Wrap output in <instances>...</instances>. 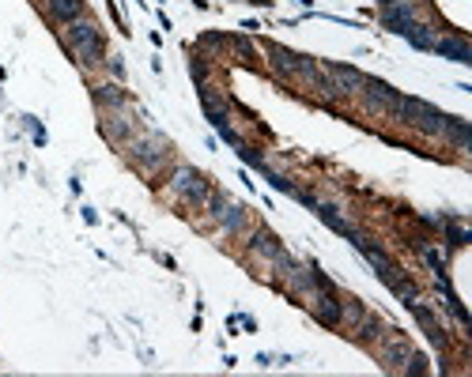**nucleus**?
I'll use <instances>...</instances> for the list:
<instances>
[{"mask_svg":"<svg viewBox=\"0 0 472 377\" xmlns=\"http://www.w3.org/2000/svg\"><path fill=\"white\" fill-rule=\"evenodd\" d=\"M68 31H64V45H68L72 53L80 57L83 68H95V64H103V31H98L91 20H72V23H64Z\"/></svg>","mask_w":472,"mask_h":377,"instance_id":"obj_1","label":"nucleus"},{"mask_svg":"<svg viewBox=\"0 0 472 377\" xmlns=\"http://www.w3.org/2000/svg\"><path fill=\"white\" fill-rule=\"evenodd\" d=\"M128 159H133V167L140 174H159L166 162H170V144H166V136L159 132H147L140 140H128Z\"/></svg>","mask_w":472,"mask_h":377,"instance_id":"obj_2","label":"nucleus"},{"mask_svg":"<svg viewBox=\"0 0 472 377\" xmlns=\"http://www.w3.org/2000/svg\"><path fill=\"white\" fill-rule=\"evenodd\" d=\"M393 117L401 125H415L420 132H427V136H442V128H446V121H450V117L438 114L434 106L420 102V98H404V95H401V102H397Z\"/></svg>","mask_w":472,"mask_h":377,"instance_id":"obj_3","label":"nucleus"},{"mask_svg":"<svg viewBox=\"0 0 472 377\" xmlns=\"http://www.w3.org/2000/svg\"><path fill=\"white\" fill-rule=\"evenodd\" d=\"M374 351H378V362H382L385 370H401V366L408 362V355H412V344L401 332H385L382 339H378Z\"/></svg>","mask_w":472,"mask_h":377,"instance_id":"obj_4","label":"nucleus"},{"mask_svg":"<svg viewBox=\"0 0 472 377\" xmlns=\"http://www.w3.org/2000/svg\"><path fill=\"white\" fill-rule=\"evenodd\" d=\"M314 317H318L325 328H340V325H344V309H340L337 287H332V291H314Z\"/></svg>","mask_w":472,"mask_h":377,"instance_id":"obj_5","label":"nucleus"},{"mask_svg":"<svg viewBox=\"0 0 472 377\" xmlns=\"http://www.w3.org/2000/svg\"><path fill=\"white\" fill-rule=\"evenodd\" d=\"M363 95H367V106L378 109V114H393L397 102H401V91H393L390 84H382V79H367Z\"/></svg>","mask_w":472,"mask_h":377,"instance_id":"obj_6","label":"nucleus"},{"mask_svg":"<svg viewBox=\"0 0 472 377\" xmlns=\"http://www.w3.org/2000/svg\"><path fill=\"white\" fill-rule=\"evenodd\" d=\"M325 72H329L332 87H337L340 95H351V91H363V84H367V76H363V72H355L351 64H337V61H329V64H325Z\"/></svg>","mask_w":472,"mask_h":377,"instance_id":"obj_7","label":"nucleus"},{"mask_svg":"<svg viewBox=\"0 0 472 377\" xmlns=\"http://www.w3.org/2000/svg\"><path fill=\"white\" fill-rule=\"evenodd\" d=\"M415 23V12L412 4H393V8H382V26L393 34H408V26Z\"/></svg>","mask_w":472,"mask_h":377,"instance_id":"obj_8","label":"nucleus"},{"mask_svg":"<svg viewBox=\"0 0 472 377\" xmlns=\"http://www.w3.org/2000/svg\"><path fill=\"white\" fill-rule=\"evenodd\" d=\"M442 61H453V64H472V45L465 38H442L431 45Z\"/></svg>","mask_w":472,"mask_h":377,"instance_id":"obj_9","label":"nucleus"},{"mask_svg":"<svg viewBox=\"0 0 472 377\" xmlns=\"http://www.w3.org/2000/svg\"><path fill=\"white\" fill-rule=\"evenodd\" d=\"M103 132H106V140H114V144H128V136H133V121H128L125 106L110 109V117L103 121Z\"/></svg>","mask_w":472,"mask_h":377,"instance_id":"obj_10","label":"nucleus"},{"mask_svg":"<svg viewBox=\"0 0 472 377\" xmlns=\"http://www.w3.org/2000/svg\"><path fill=\"white\" fill-rule=\"evenodd\" d=\"M404 306L412 309V317H415V321H420V325H423V332L431 336V344H434V347H446V332H442V328H438V321H434V314H431V309H423V306H420V302H415V298H412V302H404Z\"/></svg>","mask_w":472,"mask_h":377,"instance_id":"obj_11","label":"nucleus"},{"mask_svg":"<svg viewBox=\"0 0 472 377\" xmlns=\"http://www.w3.org/2000/svg\"><path fill=\"white\" fill-rule=\"evenodd\" d=\"M351 332H355L359 344H378V339L385 336V325H382V317H378V314H363L355 325H351Z\"/></svg>","mask_w":472,"mask_h":377,"instance_id":"obj_12","label":"nucleus"},{"mask_svg":"<svg viewBox=\"0 0 472 377\" xmlns=\"http://www.w3.org/2000/svg\"><path fill=\"white\" fill-rule=\"evenodd\" d=\"M249 249H253V253H261V256H268V261H272V256L280 253L283 245H280V238H276L272 231H265V226H257V231L249 234Z\"/></svg>","mask_w":472,"mask_h":377,"instance_id":"obj_13","label":"nucleus"},{"mask_svg":"<svg viewBox=\"0 0 472 377\" xmlns=\"http://www.w3.org/2000/svg\"><path fill=\"white\" fill-rule=\"evenodd\" d=\"M268 57H272V68L280 72V76H295V72H299V53L283 49V45H268Z\"/></svg>","mask_w":472,"mask_h":377,"instance_id":"obj_14","label":"nucleus"},{"mask_svg":"<svg viewBox=\"0 0 472 377\" xmlns=\"http://www.w3.org/2000/svg\"><path fill=\"white\" fill-rule=\"evenodd\" d=\"M45 8H50V15L57 23H72L83 15V0H45Z\"/></svg>","mask_w":472,"mask_h":377,"instance_id":"obj_15","label":"nucleus"},{"mask_svg":"<svg viewBox=\"0 0 472 377\" xmlns=\"http://www.w3.org/2000/svg\"><path fill=\"white\" fill-rule=\"evenodd\" d=\"M208 192H212V185H208V178H205V174H197V178H193V181H189V189H185V192H182V200H185V204H189V208H205Z\"/></svg>","mask_w":472,"mask_h":377,"instance_id":"obj_16","label":"nucleus"},{"mask_svg":"<svg viewBox=\"0 0 472 377\" xmlns=\"http://www.w3.org/2000/svg\"><path fill=\"white\" fill-rule=\"evenodd\" d=\"M219 226H223L227 234H238V231H242V226H246V208L230 200V204L223 208V215H219Z\"/></svg>","mask_w":472,"mask_h":377,"instance_id":"obj_17","label":"nucleus"},{"mask_svg":"<svg viewBox=\"0 0 472 377\" xmlns=\"http://www.w3.org/2000/svg\"><path fill=\"white\" fill-rule=\"evenodd\" d=\"M95 102L98 106H110V109H121L125 106V91L117 84H98L95 87Z\"/></svg>","mask_w":472,"mask_h":377,"instance_id":"obj_18","label":"nucleus"},{"mask_svg":"<svg viewBox=\"0 0 472 377\" xmlns=\"http://www.w3.org/2000/svg\"><path fill=\"white\" fill-rule=\"evenodd\" d=\"M314 211H318V219H321V223H329L337 234H344V238H351V234H355V231H351V223H344V219H340V211L332 208V204H318Z\"/></svg>","mask_w":472,"mask_h":377,"instance_id":"obj_19","label":"nucleus"},{"mask_svg":"<svg viewBox=\"0 0 472 377\" xmlns=\"http://www.w3.org/2000/svg\"><path fill=\"white\" fill-rule=\"evenodd\" d=\"M442 136H446V140H453V144L461 147V151H465V147H469V140H472L469 121H461V117H450V121H446V128H442Z\"/></svg>","mask_w":472,"mask_h":377,"instance_id":"obj_20","label":"nucleus"},{"mask_svg":"<svg viewBox=\"0 0 472 377\" xmlns=\"http://www.w3.org/2000/svg\"><path fill=\"white\" fill-rule=\"evenodd\" d=\"M193 178H197V170H193V167H185V162H182V167H174V174H170V192H178V197H182V192L189 189Z\"/></svg>","mask_w":472,"mask_h":377,"instance_id":"obj_21","label":"nucleus"},{"mask_svg":"<svg viewBox=\"0 0 472 377\" xmlns=\"http://www.w3.org/2000/svg\"><path fill=\"white\" fill-rule=\"evenodd\" d=\"M404 38H408V42L415 45V49H431V45H434V34H431V26H415V23H412Z\"/></svg>","mask_w":472,"mask_h":377,"instance_id":"obj_22","label":"nucleus"},{"mask_svg":"<svg viewBox=\"0 0 472 377\" xmlns=\"http://www.w3.org/2000/svg\"><path fill=\"white\" fill-rule=\"evenodd\" d=\"M227 204H230V197H223V192H216V189H212V192H208V200H205L208 215L216 219V223H219V215H223V208H227Z\"/></svg>","mask_w":472,"mask_h":377,"instance_id":"obj_23","label":"nucleus"},{"mask_svg":"<svg viewBox=\"0 0 472 377\" xmlns=\"http://www.w3.org/2000/svg\"><path fill=\"white\" fill-rule=\"evenodd\" d=\"M340 309H344V321H348V325H355V321H359V317L367 314V309L359 306L355 298H340Z\"/></svg>","mask_w":472,"mask_h":377,"instance_id":"obj_24","label":"nucleus"},{"mask_svg":"<svg viewBox=\"0 0 472 377\" xmlns=\"http://www.w3.org/2000/svg\"><path fill=\"white\" fill-rule=\"evenodd\" d=\"M238 155H242V162L246 167H253V170H265V159L253 151V147H246V144H238Z\"/></svg>","mask_w":472,"mask_h":377,"instance_id":"obj_25","label":"nucleus"},{"mask_svg":"<svg viewBox=\"0 0 472 377\" xmlns=\"http://www.w3.org/2000/svg\"><path fill=\"white\" fill-rule=\"evenodd\" d=\"M261 174H265V178H268V181H272V189H276V192H295V185H291V181H288V178H280V174H272V170H268V167H265Z\"/></svg>","mask_w":472,"mask_h":377,"instance_id":"obj_26","label":"nucleus"},{"mask_svg":"<svg viewBox=\"0 0 472 377\" xmlns=\"http://www.w3.org/2000/svg\"><path fill=\"white\" fill-rule=\"evenodd\" d=\"M106 68H110V76H114V79L125 76V61L117 57V53H110V57H106Z\"/></svg>","mask_w":472,"mask_h":377,"instance_id":"obj_27","label":"nucleus"},{"mask_svg":"<svg viewBox=\"0 0 472 377\" xmlns=\"http://www.w3.org/2000/svg\"><path fill=\"white\" fill-rule=\"evenodd\" d=\"M423 256H427V264L434 272H442V256H438V249H423Z\"/></svg>","mask_w":472,"mask_h":377,"instance_id":"obj_28","label":"nucleus"},{"mask_svg":"<svg viewBox=\"0 0 472 377\" xmlns=\"http://www.w3.org/2000/svg\"><path fill=\"white\" fill-rule=\"evenodd\" d=\"M193 79H197V84H205V64H200V61H193Z\"/></svg>","mask_w":472,"mask_h":377,"instance_id":"obj_29","label":"nucleus"},{"mask_svg":"<svg viewBox=\"0 0 472 377\" xmlns=\"http://www.w3.org/2000/svg\"><path fill=\"white\" fill-rule=\"evenodd\" d=\"M393 4H408V0H382V8H393Z\"/></svg>","mask_w":472,"mask_h":377,"instance_id":"obj_30","label":"nucleus"}]
</instances>
